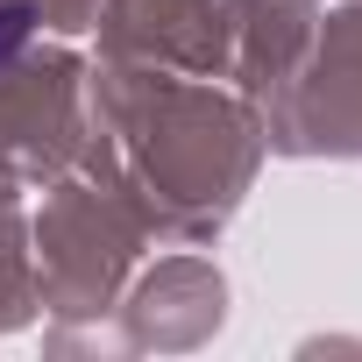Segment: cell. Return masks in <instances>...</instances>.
<instances>
[{"label":"cell","mask_w":362,"mask_h":362,"mask_svg":"<svg viewBox=\"0 0 362 362\" xmlns=\"http://www.w3.org/2000/svg\"><path fill=\"white\" fill-rule=\"evenodd\" d=\"M22 36H29V8L15 0V8H0V64H8V57L22 50Z\"/></svg>","instance_id":"cell-1"}]
</instances>
